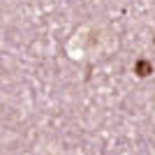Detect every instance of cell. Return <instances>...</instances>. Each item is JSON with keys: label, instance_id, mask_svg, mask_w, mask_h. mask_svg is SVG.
Returning <instances> with one entry per match:
<instances>
[{"label": "cell", "instance_id": "6da1fadb", "mask_svg": "<svg viewBox=\"0 0 155 155\" xmlns=\"http://www.w3.org/2000/svg\"><path fill=\"white\" fill-rule=\"evenodd\" d=\"M134 72L139 77H148V74H153V65H150L148 60H139V63L134 65Z\"/></svg>", "mask_w": 155, "mask_h": 155}]
</instances>
